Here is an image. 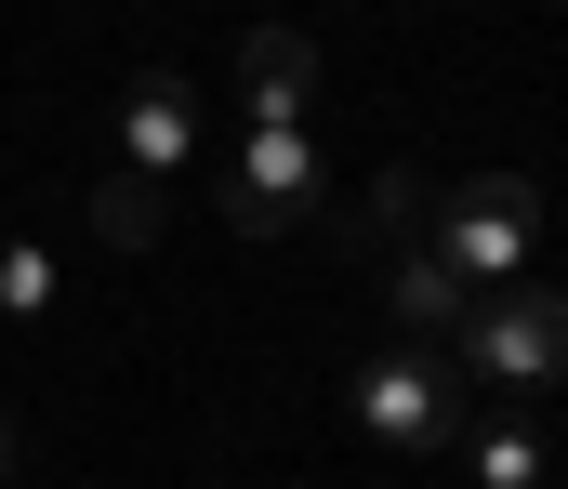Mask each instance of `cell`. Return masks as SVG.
I'll return each mask as SVG.
<instances>
[{
  "mask_svg": "<svg viewBox=\"0 0 568 489\" xmlns=\"http://www.w3.org/2000/svg\"><path fill=\"white\" fill-rule=\"evenodd\" d=\"M424 252L463 278V292H516L529 278V238H542V185L529 172H463V185H424Z\"/></svg>",
  "mask_w": 568,
  "mask_h": 489,
  "instance_id": "obj_1",
  "label": "cell"
},
{
  "mask_svg": "<svg viewBox=\"0 0 568 489\" xmlns=\"http://www.w3.org/2000/svg\"><path fill=\"white\" fill-rule=\"evenodd\" d=\"M212 212L239 225V238H304L317 212H331V172H317V133H278V120H252L225 172H212Z\"/></svg>",
  "mask_w": 568,
  "mask_h": 489,
  "instance_id": "obj_2",
  "label": "cell"
},
{
  "mask_svg": "<svg viewBox=\"0 0 568 489\" xmlns=\"http://www.w3.org/2000/svg\"><path fill=\"white\" fill-rule=\"evenodd\" d=\"M357 437L397 450V463H436V450L463 437V384H449V357H424V344L371 357V370H357Z\"/></svg>",
  "mask_w": 568,
  "mask_h": 489,
  "instance_id": "obj_3",
  "label": "cell"
},
{
  "mask_svg": "<svg viewBox=\"0 0 568 489\" xmlns=\"http://www.w3.org/2000/svg\"><path fill=\"white\" fill-rule=\"evenodd\" d=\"M463 344V370H489V384H556L568 370V292H476V318L449 330Z\"/></svg>",
  "mask_w": 568,
  "mask_h": 489,
  "instance_id": "obj_4",
  "label": "cell"
},
{
  "mask_svg": "<svg viewBox=\"0 0 568 489\" xmlns=\"http://www.w3.org/2000/svg\"><path fill=\"white\" fill-rule=\"evenodd\" d=\"M185 160H199V80H185V67H145L133 93H120V172L172 185Z\"/></svg>",
  "mask_w": 568,
  "mask_h": 489,
  "instance_id": "obj_5",
  "label": "cell"
},
{
  "mask_svg": "<svg viewBox=\"0 0 568 489\" xmlns=\"http://www.w3.org/2000/svg\"><path fill=\"white\" fill-rule=\"evenodd\" d=\"M239 106L278 120V133H304V106H317V40L304 27H252L239 40Z\"/></svg>",
  "mask_w": 568,
  "mask_h": 489,
  "instance_id": "obj_6",
  "label": "cell"
},
{
  "mask_svg": "<svg viewBox=\"0 0 568 489\" xmlns=\"http://www.w3.org/2000/svg\"><path fill=\"white\" fill-rule=\"evenodd\" d=\"M384 292H397V318H410V344H424V330H463V318H476V292H463V278L436 265L424 238L397 252V278H384Z\"/></svg>",
  "mask_w": 568,
  "mask_h": 489,
  "instance_id": "obj_7",
  "label": "cell"
},
{
  "mask_svg": "<svg viewBox=\"0 0 568 489\" xmlns=\"http://www.w3.org/2000/svg\"><path fill=\"white\" fill-rule=\"evenodd\" d=\"M93 225H106V252H159V185L145 172H106L93 185Z\"/></svg>",
  "mask_w": 568,
  "mask_h": 489,
  "instance_id": "obj_8",
  "label": "cell"
},
{
  "mask_svg": "<svg viewBox=\"0 0 568 489\" xmlns=\"http://www.w3.org/2000/svg\"><path fill=\"white\" fill-rule=\"evenodd\" d=\"M463 463H476V489H542V437H529V424H476Z\"/></svg>",
  "mask_w": 568,
  "mask_h": 489,
  "instance_id": "obj_9",
  "label": "cell"
},
{
  "mask_svg": "<svg viewBox=\"0 0 568 489\" xmlns=\"http://www.w3.org/2000/svg\"><path fill=\"white\" fill-rule=\"evenodd\" d=\"M0 305H13V318H40V305H53V265H40V252H13V238H0Z\"/></svg>",
  "mask_w": 568,
  "mask_h": 489,
  "instance_id": "obj_10",
  "label": "cell"
},
{
  "mask_svg": "<svg viewBox=\"0 0 568 489\" xmlns=\"http://www.w3.org/2000/svg\"><path fill=\"white\" fill-rule=\"evenodd\" d=\"M0 477H13V410H0Z\"/></svg>",
  "mask_w": 568,
  "mask_h": 489,
  "instance_id": "obj_11",
  "label": "cell"
}]
</instances>
